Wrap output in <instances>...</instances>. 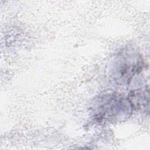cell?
I'll return each instance as SVG.
<instances>
[{"label":"cell","instance_id":"cell-1","mask_svg":"<svg viewBox=\"0 0 150 150\" xmlns=\"http://www.w3.org/2000/svg\"><path fill=\"white\" fill-rule=\"evenodd\" d=\"M95 108L96 117L100 120L125 117L133 108L128 98L117 94L105 95L98 98Z\"/></svg>","mask_w":150,"mask_h":150},{"label":"cell","instance_id":"cell-2","mask_svg":"<svg viewBox=\"0 0 150 150\" xmlns=\"http://www.w3.org/2000/svg\"><path fill=\"white\" fill-rule=\"evenodd\" d=\"M142 66V60L137 54L124 55L115 65L114 73L115 80L121 83H129L132 77L141 70Z\"/></svg>","mask_w":150,"mask_h":150}]
</instances>
